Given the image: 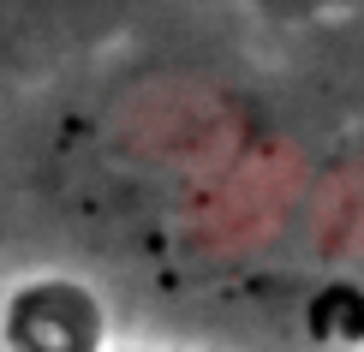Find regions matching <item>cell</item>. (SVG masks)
<instances>
[{
	"label": "cell",
	"mask_w": 364,
	"mask_h": 352,
	"mask_svg": "<svg viewBox=\"0 0 364 352\" xmlns=\"http://www.w3.org/2000/svg\"><path fill=\"white\" fill-rule=\"evenodd\" d=\"M102 352H168V346H114V341H108Z\"/></svg>",
	"instance_id": "2"
},
{
	"label": "cell",
	"mask_w": 364,
	"mask_h": 352,
	"mask_svg": "<svg viewBox=\"0 0 364 352\" xmlns=\"http://www.w3.org/2000/svg\"><path fill=\"white\" fill-rule=\"evenodd\" d=\"M257 6H316V0H257Z\"/></svg>",
	"instance_id": "3"
},
{
	"label": "cell",
	"mask_w": 364,
	"mask_h": 352,
	"mask_svg": "<svg viewBox=\"0 0 364 352\" xmlns=\"http://www.w3.org/2000/svg\"><path fill=\"white\" fill-rule=\"evenodd\" d=\"M108 304L78 274H24L0 299V352H102Z\"/></svg>",
	"instance_id": "1"
}]
</instances>
